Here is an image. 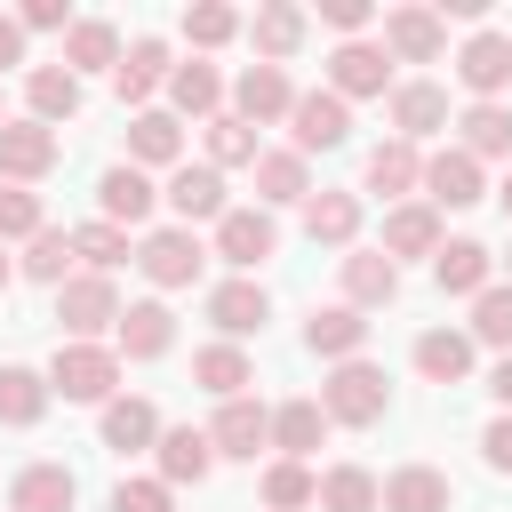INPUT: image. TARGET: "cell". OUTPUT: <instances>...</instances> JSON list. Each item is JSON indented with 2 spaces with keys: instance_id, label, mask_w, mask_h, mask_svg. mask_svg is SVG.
Wrapping results in <instances>:
<instances>
[{
  "instance_id": "6da1fadb",
  "label": "cell",
  "mask_w": 512,
  "mask_h": 512,
  "mask_svg": "<svg viewBox=\"0 0 512 512\" xmlns=\"http://www.w3.org/2000/svg\"><path fill=\"white\" fill-rule=\"evenodd\" d=\"M384 408H392V384H384L376 360H336V368H328V384H320V416H328V424L368 432V424H384Z\"/></svg>"
},
{
  "instance_id": "7a4b0ae2",
  "label": "cell",
  "mask_w": 512,
  "mask_h": 512,
  "mask_svg": "<svg viewBox=\"0 0 512 512\" xmlns=\"http://www.w3.org/2000/svg\"><path fill=\"white\" fill-rule=\"evenodd\" d=\"M112 384H120V352H112V344H56V360H48V392L104 408Z\"/></svg>"
},
{
  "instance_id": "3957f363",
  "label": "cell",
  "mask_w": 512,
  "mask_h": 512,
  "mask_svg": "<svg viewBox=\"0 0 512 512\" xmlns=\"http://www.w3.org/2000/svg\"><path fill=\"white\" fill-rule=\"evenodd\" d=\"M56 320H64L72 344H96V336L120 320V288H112L104 272H72V280L56 288Z\"/></svg>"
},
{
  "instance_id": "277c9868",
  "label": "cell",
  "mask_w": 512,
  "mask_h": 512,
  "mask_svg": "<svg viewBox=\"0 0 512 512\" xmlns=\"http://www.w3.org/2000/svg\"><path fill=\"white\" fill-rule=\"evenodd\" d=\"M288 136H296L288 152H304V160H312V152H336V144L352 136V104L328 96V88H304V96L288 104Z\"/></svg>"
},
{
  "instance_id": "5b68a950",
  "label": "cell",
  "mask_w": 512,
  "mask_h": 512,
  "mask_svg": "<svg viewBox=\"0 0 512 512\" xmlns=\"http://www.w3.org/2000/svg\"><path fill=\"white\" fill-rule=\"evenodd\" d=\"M200 264H208V248H200L184 224H160V232H144V248H136V272H144L152 288H192Z\"/></svg>"
},
{
  "instance_id": "8992f818",
  "label": "cell",
  "mask_w": 512,
  "mask_h": 512,
  "mask_svg": "<svg viewBox=\"0 0 512 512\" xmlns=\"http://www.w3.org/2000/svg\"><path fill=\"white\" fill-rule=\"evenodd\" d=\"M272 248H280L272 208H224V216H216V256H224V264H240V280H248Z\"/></svg>"
},
{
  "instance_id": "52a82bcc",
  "label": "cell",
  "mask_w": 512,
  "mask_h": 512,
  "mask_svg": "<svg viewBox=\"0 0 512 512\" xmlns=\"http://www.w3.org/2000/svg\"><path fill=\"white\" fill-rule=\"evenodd\" d=\"M56 152H64L56 128H40V120H0V176H8V184H40V176L56 168Z\"/></svg>"
},
{
  "instance_id": "ba28073f",
  "label": "cell",
  "mask_w": 512,
  "mask_h": 512,
  "mask_svg": "<svg viewBox=\"0 0 512 512\" xmlns=\"http://www.w3.org/2000/svg\"><path fill=\"white\" fill-rule=\"evenodd\" d=\"M168 344H176V312H168L160 296L120 304V320H112V352H120V360H160Z\"/></svg>"
},
{
  "instance_id": "9c48e42d",
  "label": "cell",
  "mask_w": 512,
  "mask_h": 512,
  "mask_svg": "<svg viewBox=\"0 0 512 512\" xmlns=\"http://www.w3.org/2000/svg\"><path fill=\"white\" fill-rule=\"evenodd\" d=\"M208 448H216V456H248V464H256V448H272V408H264V400H248V392H240V400H224V408H216V424H208Z\"/></svg>"
},
{
  "instance_id": "30bf717a",
  "label": "cell",
  "mask_w": 512,
  "mask_h": 512,
  "mask_svg": "<svg viewBox=\"0 0 512 512\" xmlns=\"http://www.w3.org/2000/svg\"><path fill=\"white\" fill-rule=\"evenodd\" d=\"M456 80L472 88V104H496V96L512 88V40H504V32H472L464 56H456Z\"/></svg>"
},
{
  "instance_id": "8fae6325",
  "label": "cell",
  "mask_w": 512,
  "mask_h": 512,
  "mask_svg": "<svg viewBox=\"0 0 512 512\" xmlns=\"http://www.w3.org/2000/svg\"><path fill=\"white\" fill-rule=\"evenodd\" d=\"M384 80H392V56L376 48V40H344L336 56H328V96H384Z\"/></svg>"
},
{
  "instance_id": "7c38bea8",
  "label": "cell",
  "mask_w": 512,
  "mask_h": 512,
  "mask_svg": "<svg viewBox=\"0 0 512 512\" xmlns=\"http://www.w3.org/2000/svg\"><path fill=\"white\" fill-rule=\"evenodd\" d=\"M288 104H296V88H288V72H280V64H248V72L232 80V120H248V128L288 120Z\"/></svg>"
},
{
  "instance_id": "4fadbf2b",
  "label": "cell",
  "mask_w": 512,
  "mask_h": 512,
  "mask_svg": "<svg viewBox=\"0 0 512 512\" xmlns=\"http://www.w3.org/2000/svg\"><path fill=\"white\" fill-rule=\"evenodd\" d=\"M440 48H448L440 8H392V16H384V56H400V64H432Z\"/></svg>"
},
{
  "instance_id": "5bb4252c",
  "label": "cell",
  "mask_w": 512,
  "mask_h": 512,
  "mask_svg": "<svg viewBox=\"0 0 512 512\" xmlns=\"http://www.w3.org/2000/svg\"><path fill=\"white\" fill-rule=\"evenodd\" d=\"M392 128H400V144L440 136V128H448V88H440V80H400V88H392Z\"/></svg>"
},
{
  "instance_id": "9a60e30c",
  "label": "cell",
  "mask_w": 512,
  "mask_h": 512,
  "mask_svg": "<svg viewBox=\"0 0 512 512\" xmlns=\"http://www.w3.org/2000/svg\"><path fill=\"white\" fill-rule=\"evenodd\" d=\"M480 192H488V184H480V160H472V152L448 144V152L424 160V208H472Z\"/></svg>"
},
{
  "instance_id": "2e32d148",
  "label": "cell",
  "mask_w": 512,
  "mask_h": 512,
  "mask_svg": "<svg viewBox=\"0 0 512 512\" xmlns=\"http://www.w3.org/2000/svg\"><path fill=\"white\" fill-rule=\"evenodd\" d=\"M160 200H168V208H176V224H184V232H192V224H216V216H224V208H232V200H224V176H216V168H208V160H200V168H176V176H168V192H160Z\"/></svg>"
},
{
  "instance_id": "e0dca14e",
  "label": "cell",
  "mask_w": 512,
  "mask_h": 512,
  "mask_svg": "<svg viewBox=\"0 0 512 512\" xmlns=\"http://www.w3.org/2000/svg\"><path fill=\"white\" fill-rule=\"evenodd\" d=\"M152 200H160V192H152V176H144V168H128V160L96 176V208H104V224H120V232H136V224L152 216Z\"/></svg>"
},
{
  "instance_id": "ac0fdd59",
  "label": "cell",
  "mask_w": 512,
  "mask_h": 512,
  "mask_svg": "<svg viewBox=\"0 0 512 512\" xmlns=\"http://www.w3.org/2000/svg\"><path fill=\"white\" fill-rule=\"evenodd\" d=\"M208 320L224 328V344H240V336H256V328L272 320V296H264L256 280H216V288H208Z\"/></svg>"
},
{
  "instance_id": "d6986e66",
  "label": "cell",
  "mask_w": 512,
  "mask_h": 512,
  "mask_svg": "<svg viewBox=\"0 0 512 512\" xmlns=\"http://www.w3.org/2000/svg\"><path fill=\"white\" fill-rule=\"evenodd\" d=\"M376 512H448V472L400 464L392 480H376Z\"/></svg>"
},
{
  "instance_id": "ffe728a7",
  "label": "cell",
  "mask_w": 512,
  "mask_h": 512,
  "mask_svg": "<svg viewBox=\"0 0 512 512\" xmlns=\"http://www.w3.org/2000/svg\"><path fill=\"white\" fill-rule=\"evenodd\" d=\"M80 504V480L64 464H24L8 480V512H72Z\"/></svg>"
},
{
  "instance_id": "44dd1931",
  "label": "cell",
  "mask_w": 512,
  "mask_h": 512,
  "mask_svg": "<svg viewBox=\"0 0 512 512\" xmlns=\"http://www.w3.org/2000/svg\"><path fill=\"white\" fill-rule=\"evenodd\" d=\"M168 72H176L168 40H128V56L112 64V88H120V104H136V112H144V96H152Z\"/></svg>"
},
{
  "instance_id": "7402d4cb",
  "label": "cell",
  "mask_w": 512,
  "mask_h": 512,
  "mask_svg": "<svg viewBox=\"0 0 512 512\" xmlns=\"http://www.w3.org/2000/svg\"><path fill=\"white\" fill-rule=\"evenodd\" d=\"M392 296H400V264L384 248H352L344 256V304L368 312V304H392Z\"/></svg>"
},
{
  "instance_id": "603a6c76",
  "label": "cell",
  "mask_w": 512,
  "mask_h": 512,
  "mask_svg": "<svg viewBox=\"0 0 512 512\" xmlns=\"http://www.w3.org/2000/svg\"><path fill=\"white\" fill-rule=\"evenodd\" d=\"M152 448H160V488H184V480L200 488V480L216 472V448H208V432H192V424H176V432H160Z\"/></svg>"
},
{
  "instance_id": "cb8c5ba5",
  "label": "cell",
  "mask_w": 512,
  "mask_h": 512,
  "mask_svg": "<svg viewBox=\"0 0 512 512\" xmlns=\"http://www.w3.org/2000/svg\"><path fill=\"white\" fill-rule=\"evenodd\" d=\"M384 256H392V264H400V256H440V208L400 200V208L384 216Z\"/></svg>"
},
{
  "instance_id": "d4e9b609",
  "label": "cell",
  "mask_w": 512,
  "mask_h": 512,
  "mask_svg": "<svg viewBox=\"0 0 512 512\" xmlns=\"http://www.w3.org/2000/svg\"><path fill=\"white\" fill-rule=\"evenodd\" d=\"M24 104H32L40 128H56V120L80 112V80H72L64 64H32V72H24Z\"/></svg>"
},
{
  "instance_id": "484cf974",
  "label": "cell",
  "mask_w": 512,
  "mask_h": 512,
  "mask_svg": "<svg viewBox=\"0 0 512 512\" xmlns=\"http://www.w3.org/2000/svg\"><path fill=\"white\" fill-rule=\"evenodd\" d=\"M176 152H184L176 112H136L128 120V168H176Z\"/></svg>"
},
{
  "instance_id": "4316f807",
  "label": "cell",
  "mask_w": 512,
  "mask_h": 512,
  "mask_svg": "<svg viewBox=\"0 0 512 512\" xmlns=\"http://www.w3.org/2000/svg\"><path fill=\"white\" fill-rule=\"evenodd\" d=\"M256 200L264 208H288V200H312V168H304V152H256Z\"/></svg>"
},
{
  "instance_id": "83f0119b",
  "label": "cell",
  "mask_w": 512,
  "mask_h": 512,
  "mask_svg": "<svg viewBox=\"0 0 512 512\" xmlns=\"http://www.w3.org/2000/svg\"><path fill=\"white\" fill-rule=\"evenodd\" d=\"M488 272H496V256H488L480 240H440V256H432V280H440L448 296H480Z\"/></svg>"
},
{
  "instance_id": "f1b7e54d",
  "label": "cell",
  "mask_w": 512,
  "mask_h": 512,
  "mask_svg": "<svg viewBox=\"0 0 512 512\" xmlns=\"http://www.w3.org/2000/svg\"><path fill=\"white\" fill-rule=\"evenodd\" d=\"M304 344H312L320 360H360V344H368V320H360L352 304H328V312H312V320H304Z\"/></svg>"
},
{
  "instance_id": "f546056e",
  "label": "cell",
  "mask_w": 512,
  "mask_h": 512,
  "mask_svg": "<svg viewBox=\"0 0 512 512\" xmlns=\"http://www.w3.org/2000/svg\"><path fill=\"white\" fill-rule=\"evenodd\" d=\"M416 376L464 384V376H472V336H464V328H424V336H416Z\"/></svg>"
},
{
  "instance_id": "4dcf8cb0",
  "label": "cell",
  "mask_w": 512,
  "mask_h": 512,
  "mask_svg": "<svg viewBox=\"0 0 512 512\" xmlns=\"http://www.w3.org/2000/svg\"><path fill=\"white\" fill-rule=\"evenodd\" d=\"M192 384L216 392V400H240V392L256 384V368H248L240 344H200V352H192Z\"/></svg>"
},
{
  "instance_id": "1f68e13d",
  "label": "cell",
  "mask_w": 512,
  "mask_h": 512,
  "mask_svg": "<svg viewBox=\"0 0 512 512\" xmlns=\"http://www.w3.org/2000/svg\"><path fill=\"white\" fill-rule=\"evenodd\" d=\"M104 64H120V32H112L104 16H72V32H64V72L80 80V72H104Z\"/></svg>"
},
{
  "instance_id": "d6a6232c",
  "label": "cell",
  "mask_w": 512,
  "mask_h": 512,
  "mask_svg": "<svg viewBox=\"0 0 512 512\" xmlns=\"http://www.w3.org/2000/svg\"><path fill=\"white\" fill-rule=\"evenodd\" d=\"M152 440H160V408L136 400V392H128V400L112 392V400H104V448L128 456V448H152Z\"/></svg>"
},
{
  "instance_id": "836d02e7",
  "label": "cell",
  "mask_w": 512,
  "mask_h": 512,
  "mask_svg": "<svg viewBox=\"0 0 512 512\" xmlns=\"http://www.w3.org/2000/svg\"><path fill=\"white\" fill-rule=\"evenodd\" d=\"M464 144L456 152H472V160H512V104H464Z\"/></svg>"
},
{
  "instance_id": "e575fe53",
  "label": "cell",
  "mask_w": 512,
  "mask_h": 512,
  "mask_svg": "<svg viewBox=\"0 0 512 512\" xmlns=\"http://www.w3.org/2000/svg\"><path fill=\"white\" fill-rule=\"evenodd\" d=\"M320 432H328L320 400H280V408H272V448H280V456H296V464H304V456L320 448Z\"/></svg>"
},
{
  "instance_id": "d590c367",
  "label": "cell",
  "mask_w": 512,
  "mask_h": 512,
  "mask_svg": "<svg viewBox=\"0 0 512 512\" xmlns=\"http://www.w3.org/2000/svg\"><path fill=\"white\" fill-rule=\"evenodd\" d=\"M296 48H304V8H296V0H264V8H256V56L280 64V56H296Z\"/></svg>"
},
{
  "instance_id": "8d00e7d4",
  "label": "cell",
  "mask_w": 512,
  "mask_h": 512,
  "mask_svg": "<svg viewBox=\"0 0 512 512\" xmlns=\"http://www.w3.org/2000/svg\"><path fill=\"white\" fill-rule=\"evenodd\" d=\"M424 184V160H416V144H376L368 152V192H384V200H400V192H416Z\"/></svg>"
},
{
  "instance_id": "74e56055",
  "label": "cell",
  "mask_w": 512,
  "mask_h": 512,
  "mask_svg": "<svg viewBox=\"0 0 512 512\" xmlns=\"http://www.w3.org/2000/svg\"><path fill=\"white\" fill-rule=\"evenodd\" d=\"M304 232L328 240V248H352V232H360V200H352V192H312V200H304Z\"/></svg>"
},
{
  "instance_id": "f35d334b",
  "label": "cell",
  "mask_w": 512,
  "mask_h": 512,
  "mask_svg": "<svg viewBox=\"0 0 512 512\" xmlns=\"http://www.w3.org/2000/svg\"><path fill=\"white\" fill-rule=\"evenodd\" d=\"M48 416V376L40 368H0V424H40Z\"/></svg>"
},
{
  "instance_id": "ab89813d",
  "label": "cell",
  "mask_w": 512,
  "mask_h": 512,
  "mask_svg": "<svg viewBox=\"0 0 512 512\" xmlns=\"http://www.w3.org/2000/svg\"><path fill=\"white\" fill-rule=\"evenodd\" d=\"M320 512H376V472L368 464H336V472H320V496H312Z\"/></svg>"
},
{
  "instance_id": "60d3db41",
  "label": "cell",
  "mask_w": 512,
  "mask_h": 512,
  "mask_svg": "<svg viewBox=\"0 0 512 512\" xmlns=\"http://www.w3.org/2000/svg\"><path fill=\"white\" fill-rule=\"evenodd\" d=\"M320 496V480H312V464H296V456H280V464H264V512H304Z\"/></svg>"
},
{
  "instance_id": "b9f144b4",
  "label": "cell",
  "mask_w": 512,
  "mask_h": 512,
  "mask_svg": "<svg viewBox=\"0 0 512 512\" xmlns=\"http://www.w3.org/2000/svg\"><path fill=\"white\" fill-rule=\"evenodd\" d=\"M168 96H176V112H200V120H208V112L224 104V80H216V64H200V56H192V64H176V72H168Z\"/></svg>"
},
{
  "instance_id": "7bdbcfd3",
  "label": "cell",
  "mask_w": 512,
  "mask_h": 512,
  "mask_svg": "<svg viewBox=\"0 0 512 512\" xmlns=\"http://www.w3.org/2000/svg\"><path fill=\"white\" fill-rule=\"evenodd\" d=\"M208 168H216V176H224V168H256V128L232 120V112H216V120H208Z\"/></svg>"
},
{
  "instance_id": "ee69618b",
  "label": "cell",
  "mask_w": 512,
  "mask_h": 512,
  "mask_svg": "<svg viewBox=\"0 0 512 512\" xmlns=\"http://www.w3.org/2000/svg\"><path fill=\"white\" fill-rule=\"evenodd\" d=\"M16 272H24V280H48V288H64V280H72V232H32Z\"/></svg>"
},
{
  "instance_id": "f6af8a7d",
  "label": "cell",
  "mask_w": 512,
  "mask_h": 512,
  "mask_svg": "<svg viewBox=\"0 0 512 512\" xmlns=\"http://www.w3.org/2000/svg\"><path fill=\"white\" fill-rule=\"evenodd\" d=\"M72 256H80L88 272H104V280H112V264H128V232L96 216V224H80V232H72Z\"/></svg>"
},
{
  "instance_id": "bcb514c9",
  "label": "cell",
  "mask_w": 512,
  "mask_h": 512,
  "mask_svg": "<svg viewBox=\"0 0 512 512\" xmlns=\"http://www.w3.org/2000/svg\"><path fill=\"white\" fill-rule=\"evenodd\" d=\"M472 336H480V344H496V352H512V288H496V280H488V288L472 296Z\"/></svg>"
},
{
  "instance_id": "7dc6e473",
  "label": "cell",
  "mask_w": 512,
  "mask_h": 512,
  "mask_svg": "<svg viewBox=\"0 0 512 512\" xmlns=\"http://www.w3.org/2000/svg\"><path fill=\"white\" fill-rule=\"evenodd\" d=\"M32 232H48V216H40V192H24V184H0V248H8V240H32Z\"/></svg>"
},
{
  "instance_id": "c3c4849f",
  "label": "cell",
  "mask_w": 512,
  "mask_h": 512,
  "mask_svg": "<svg viewBox=\"0 0 512 512\" xmlns=\"http://www.w3.org/2000/svg\"><path fill=\"white\" fill-rule=\"evenodd\" d=\"M240 32V8H224V0H200V8H184V40L192 48H224Z\"/></svg>"
},
{
  "instance_id": "681fc988",
  "label": "cell",
  "mask_w": 512,
  "mask_h": 512,
  "mask_svg": "<svg viewBox=\"0 0 512 512\" xmlns=\"http://www.w3.org/2000/svg\"><path fill=\"white\" fill-rule=\"evenodd\" d=\"M112 512H176V504H168L160 480H120V488H112Z\"/></svg>"
},
{
  "instance_id": "f907efd6",
  "label": "cell",
  "mask_w": 512,
  "mask_h": 512,
  "mask_svg": "<svg viewBox=\"0 0 512 512\" xmlns=\"http://www.w3.org/2000/svg\"><path fill=\"white\" fill-rule=\"evenodd\" d=\"M16 24H24V32H72V8H64V0H24Z\"/></svg>"
},
{
  "instance_id": "816d5d0a",
  "label": "cell",
  "mask_w": 512,
  "mask_h": 512,
  "mask_svg": "<svg viewBox=\"0 0 512 512\" xmlns=\"http://www.w3.org/2000/svg\"><path fill=\"white\" fill-rule=\"evenodd\" d=\"M320 16H328V24H336V32H344V40H360V32H368V16H376V8H368V0H320Z\"/></svg>"
},
{
  "instance_id": "f5cc1de1",
  "label": "cell",
  "mask_w": 512,
  "mask_h": 512,
  "mask_svg": "<svg viewBox=\"0 0 512 512\" xmlns=\"http://www.w3.org/2000/svg\"><path fill=\"white\" fill-rule=\"evenodd\" d=\"M480 456H488V472H512V416H496L480 432Z\"/></svg>"
},
{
  "instance_id": "db71d44e",
  "label": "cell",
  "mask_w": 512,
  "mask_h": 512,
  "mask_svg": "<svg viewBox=\"0 0 512 512\" xmlns=\"http://www.w3.org/2000/svg\"><path fill=\"white\" fill-rule=\"evenodd\" d=\"M8 64H24V24H16V16H0V72H8Z\"/></svg>"
},
{
  "instance_id": "11a10c76",
  "label": "cell",
  "mask_w": 512,
  "mask_h": 512,
  "mask_svg": "<svg viewBox=\"0 0 512 512\" xmlns=\"http://www.w3.org/2000/svg\"><path fill=\"white\" fill-rule=\"evenodd\" d=\"M488 392H496V400H504V416H512V352L488 368Z\"/></svg>"
},
{
  "instance_id": "9f6ffc18",
  "label": "cell",
  "mask_w": 512,
  "mask_h": 512,
  "mask_svg": "<svg viewBox=\"0 0 512 512\" xmlns=\"http://www.w3.org/2000/svg\"><path fill=\"white\" fill-rule=\"evenodd\" d=\"M8 280H16V264H8V248H0V288H8Z\"/></svg>"
},
{
  "instance_id": "6f0895ef",
  "label": "cell",
  "mask_w": 512,
  "mask_h": 512,
  "mask_svg": "<svg viewBox=\"0 0 512 512\" xmlns=\"http://www.w3.org/2000/svg\"><path fill=\"white\" fill-rule=\"evenodd\" d=\"M496 200H504V216H512V176H504V192H496Z\"/></svg>"
}]
</instances>
